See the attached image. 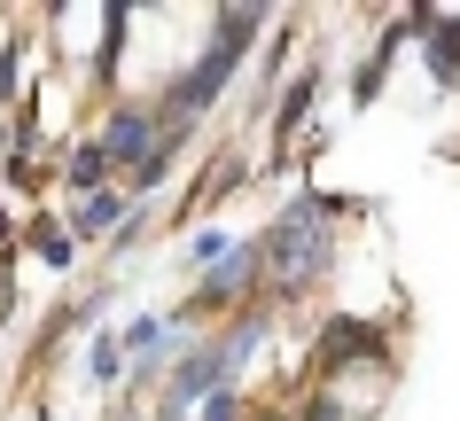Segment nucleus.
<instances>
[{
    "mask_svg": "<svg viewBox=\"0 0 460 421\" xmlns=\"http://www.w3.org/2000/svg\"><path fill=\"white\" fill-rule=\"evenodd\" d=\"M258 344H266V312H258V304H250V312H234L218 336H195V344L180 351L164 374H156V406H148V421H188L211 390H234V382H243V367L258 359Z\"/></svg>",
    "mask_w": 460,
    "mask_h": 421,
    "instance_id": "f03ea898",
    "label": "nucleus"
},
{
    "mask_svg": "<svg viewBox=\"0 0 460 421\" xmlns=\"http://www.w3.org/2000/svg\"><path fill=\"white\" fill-rule=\"evenodd\" d=\"M16 266V219H8V203H0V273Z\"/></svg>",
    "mask_w": 460,
    "mask_h": 421,
    "instance_id": "6ab92c4d",
    "label": "nucleus"
},
{
    "mask_svg": "<svg viewBox=\"0 0 460 421\" xmlns=\"http://www.w3.org/2000/svg\"><path fill=\"white\" fill-rule=\"evenodd\" d=\"M24 250L48 273H71L78 266V242H71V226H63V211H31V219H24Z\"/></svg>",
    "mask_w": 460,
    "mask_h": 421,
    "instance_id": "1a4fd4ad",
    "label": "nucleus"
},
{
    "mask_svg": "<svg viewBox=\"0 0 460 421\" xmlns=\"http://www.w3.org/2000/svg\"><path fill=\"white\" fill-rule=\"evenodd\" d=\"M313 101H320V71L305 63L296 78H281V101H273V141H281V149L296 141V125L313 118Z\"/></svg>",
    "mask_w": 460,
    "mask_h": 421,
    "instance_id": "f8f14e48",
    "label": "nucleus"
},
{
    "mask_svg": "<svg viewBox=\"0 0 460 421\" xmlns=\"http://www.w3.org/2000/svg\"><path fill=\"white\" fill-rule=\"evenodd\" d=\"M250 304H258V250H250V242H234L211 273H195L188 304H180L172 320L188 328V320H203V312H226V320H234V312H250Z\"/></svg>",
    "mask_w": 460,
    "mask_h": 421,
    "instance_id": "20e7f679",
    "label": "nucleus"
},
{
    "mask_svg": "<svg viewBox=\"0 0 460 421\" xmlns=\"http://www.w3.org/2000/svg\"><path fill=\"white\" fill-rule=\"evenodd\" d=\"M413 39H421V63H429L437 94H453V86H460V16H445V8H413Z\"/></svg>",
    "mask_w": 460,
    "mask_h": 421,
    "instance_id": "0eeeda50",
    "label": "nucleus"
},
{
    "mask_svg": "<svg viewBox=\"0 0 460 421\" xmlns=\"http://www.w3.org/2000/svg\"><path fill=\"white\" fill-rule=\"evenodd\" d=\"M8 180H16V188H40V180H48V164H40V156H24V149H8Z\"/></svg>",
    "mask_w": 460,
    "mask_h": 421,
    "instance_id": "a211bd4d",
    "label": "nucleus"
},
{
    "mask_svg": "<svg viewBox=\"0 0 460 421\" xmlns=\"http://www.w3.org/2000/svg\"><path fill=\"white\" fill-rule=\"evenodd\" d=\"M156 133H164V125H156V110H148V101H110V118H102V133H94V149L110 156V172H133V164H141L148 149H156Z\"/></svg>",
    "mask_w": 460,
    "mask_h": 421,
    "instance_id": "39448f33",
    "label": "nucleus"
},
{
    "mask_svg": "<svg viewBox=\"0 0 460 421\" xmlns=\"http://www.w3.org/2000/svg\"><path fill=\"white\" fill-rule=\"evenodd\" d=\"M125 367H133V359H125V336H118V328H94V344H86V374H94L102 390H118Z\"/></svg>",
    "mask_w": 460,
    "mask_h": 421,
    "instance_id": "ddd939ff",
    "label": "nucleus"
},
{
    "mask_svg": "<svg viewBox=\"0 0 460 421\" xmlns=\"http://www.w3.org/2000/svg\"><path fill=\"white\" fill-rule=\"evenodd\" d=\"M226 250H234V234H226V226H203V234L188 242V266H195V273H211Z\"/></svg>",
    "mask_w": 460,
    "mask_h": 421,
    "instance_id": "2eb2a0df",
    "label": "nucleus"
},
{
    "mask_svg": "<svg viewBox=\"0 0 460 421\" xmlns=\"http://www.w3.org/2000/svg\"><path fill=\"white\" fill-rule=\"evenodd\" d=\"M250 250H258V297L289 304L336 266V226L320 219L305 196H289V211H281L266 234H250Z\"/></svg>",
    "mask_w": 460,
    "mask_h": 421,
    "instance_id": "7ed1b4c3",
    "label": "nucleus"
},
{
    "mask_svg": "<svg viewBox=\"0 0 460 421\" xmlns=\"http://www.w3.org/2000/svg\"><path fill=\"white\" fill-rule=\"evenodd\" d=\"M188 421H243V390H211L203 406H195Z\"/></svg>",
    "mask_w": 460,
    "mask_h": 421,
    "instance_id": "dca6fc26",
    "label": "nucleus"
},
{
    "mask_svg": "<svg viewBox=\"0 0 460 421\" xmlns=\"http://www.w3.org/2000/svg\"><path fill=\"white\" fill-rule=\"evenodd\" d=\"M188 141H195V133H156V149H148L141 164H133V172L118 180V188H125V196H133V203H141V196H156V188H164V180H172V164L188 156Z\"/></svg>",
    "mask_w": 460,
    "mask_h": 421,
    "instance_id": "9b49d317",
    "label": "nucleus"
},
{
    "mask_svg": "<svg viewBox=\"0 0 460 421\" xmlns=\"http://www.w3.org/2000/svg\"><path fill=\"white\" fill-rule=\"evenodd\" d=\"M63 180H71V196H94V188H110L118 172H110V156H102L94 141H78V149L63 156Z\"/></svg>",
    "mask_w": 460,
    "mask_h": 421,
    "instance_id": "4468645a",
    "label": "nucleus"
},
{
    "mask_svg": "<svg viewBox=\"0 0 460 421\" xmlns=\"http://www.w3.org/2000/svg\"><path fill=\"white\" fill-rule=\"evenodd\" d=\"M16 78H24V39H8V48H0V94H8V101H24Z\"/></svg>",
    "mask_w": 460,
    "mask_h": 421,
    "instance_id": "f3484780",
    "label": "nucleus"
},
{
    "mask_svg": "<svg viewBox=\"0 0 460 421\" xmlns=\"http://www.w3.org/2000/svg\"><path fill=\"white\" fill-rule=\"evenodd\" d=\"M125 219H133V196H125L118 180H110V188H94V196H78L63 226H71V242H110Z\"/></svg>",
    "mask_w": 460,
    "mask_h": 421,
    "instance_id": "6e6552de",
    "label": "nucleus"
},
{
    "mask_svg": "<svg viewBox=\"0 0 460 421\" xmlns=\"http://www.w3.org/2000/svg\"><path fill=\"white\" fill-rule=\"evenodd\" d=\"M320 374H343L351 359H375V367H390V336H383V320H359V312H336V320L320 328Z\"/></svg>",
    "mask_w": 460,
    "mask_h": 421,
    "instance_id": "423d86ee",
    "label": "nucleus"
},
{
    "mask_svg": "<svg viewBox=\"0 0 460 421\" xmlns=\"http://www.w3.org/2000/svg\"><path fill=\"white\" fill-rule=\"evenodd\" d=\"M266 24H273V8H211V39H203V55H195V63H180V71L164 78V94L148 101V110H156V125H164V133H195V118H203V110H218V101H226V86H234V71L258 55Z\"/></svg>",
    "mask_w": 460,
    "mask_h": 421,
    "instance_id": "f257e3e1",
    "label": "nucleus"
},
{
    "mask_svg": "<svg viewBox=\"0 0 460 421\" xmlns=\"http://www.w3.org/2000/svg\"><path fill=\"white\" fill-rule=\"evenodd\" d=\"M125 39H133V0H110V8H102V39H94V86H102V94L118 86Z\"/></svg>",
    "mask_w": 460,
    "mask_h": 421,
    "instance_id": "9d476101",
    "label": "nucleus"
}]
</instances>
